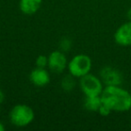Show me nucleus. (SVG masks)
Segmentation results:
<instances>
[{"mask_svg": "<svg viewBox=\"0 0 131 131\" xmlns=\"http://www.w3.org/2000/svg\"><path fill=\"white\" fill-rule=\"evenodd\" d=\"M71 48H72V42L69 39H68V38L62 39V40L59 43L60 50L63 51V52L65 53V52L69 51L70 49H71Z\"/></svg>", "mask_w": 131, "mask_h": 131, "instance_id": "ddd939ff", "label": "nucleus"}, {"mask_svg": "<svg viewBox=\"0 0 131 131\" xmlns=\"http://www.w3.org/2000/svg\"><path fill=\"white\" fill-rule=\"evenodd\" d=\"M114 40L118 45L127 47L131 45V22L125 23L116 30Z\"/></svg>", "mask_w": 131, "mask_h": 131, "instance_id": "0eeeda50", "label": "nucleus"}, {"mask_svg": "<svg viewBox=\"0 0 131 131\" xmlns=\"http://www.w3.org/2000/svg\"><path fill=\"white\" fill-rule=\"evenodd\" d=\"M30 81L31 84L38 87H43L50 82V75L49 73L41 68H35L30 74Z\"/></svg>", "mask_w": 131, "mask_h": 131, "instance_id": "6e6552de", "label": "nucleus"}, {"mask_svg": "<svg viewBox=\"0 0 131 131\" xmlns=\"http://www.w3.org/2000/svg\"><path fill=\"white\" fill-rule=\"evenodd\" d=\"M102 84L107 85H120L123 81L121 72L112 67H104L100 72Z\"/></svg>", "mask_w": 131, "mask_h": 131, "instance_id": "423d86ee", "label": "nucleus"}, {"mask_svg": "<svg viewBox=\"0 0 131 131\" xmlns=\"http://www.w3.org/2000/svg\"><path fill=\"white\" fill-rule=\"evenodd\" d=\"M98 112L100 113V115H102V117H107L111 113V110L102 103V106L100 107V109H99Z\"/></svg>", "mask_w": 131, "mask_h": 131, "instance_id": "4468645a", "label": "nucleus"}, {"mask_svg": "<svg viewBox=\"0 0 131 131\" xmlns=\"http://www.w3.org/2000/svg\"><path fill=\"white\" fill-rule=\"evenodd\" d=\"M73 75L69 74V75H66L61 81V88L66 92H70L75 88V81Z\"/></svg>", "mask_w": 131, "mask_h": 131, "instance_id": "9b49d317", "label": "nucleus"}, {"mask_svg": "<svg viewBox=\"0 0 131 131\" xmlns=\"http://www.w3.org/2000/svg\"><path fill=\"white\" fill-rule=\"evenodd\" d=\"M35 118V112L31 107L26 104H16L9 113L10 122L14 126L24 127L30 125Z\"/></svg>", "mask_w": 131, "mask_h": 131, "instance_id": "f03ea898", "label": "nucleus"}, {"mask_svg": "<svg viewBox=\"0 0 131 131\" xmlns=\"http://www.w3.org/2000/svg\"><path fill=\"white\" fill-rule=\"evenodd\" d=\"M102 104V102L101 99V95L100 96H85L84 106L88 111L98 112Z\"/></svg>", "mask_w": 131, "mask_h": 131, "instance_id": "9d476101", "label": "nucleus"}, {"mask_svg": "<svg viewBox=\"0 0 131 131\" xmlns=\"http://www.w3.org/2000/svg\"><path fill=\"white\" fill-rule=\"evenodd\" d=\"M48 67L51 72L55 74H61L68 68V60L65 53L61 50H54L49 55Z\"/></svg>", "mask_w": 131, "mask_h": 131, "instance_id": "39448f33", "label": "nucleus"}, {"mask_svg": "<svg viewBox=\"0 0 131 131\" xmlns=\"http://www.w3.org/2000/svg\"><path fill=\"white\" fill-rule=\"evenodd\" d=\"M80 88L85 96H100L103 90L101 78L93 74H87L80 78Z\"/></svg>", "mask_w": 131, "mask_h": 131, "instance_id": "20e7f679", "label": "nucleus"}, {"mask_svg": "<svg viewBox=\"0 0 131 131\" xmlns=\"http://www.w3.org/2000/svg\"><path fill=\"white\" fill-rule=\"evenodd\" d=\"M127 18H128V20L131 22V7L129 8V9H128V11H127Z\"/></svg>", "mask_w": 131, "mask_h": 131, "instance_id": "dca6fc26", "label": "nucleus"}, {"mask_svg": "<svg viewBox=\"0 0 131 131\" xmlns=\"http://www.w3.org/2000/svg\"><path fill=\"white\" fill-rule=\"evenodd\" d=\"M42 5V0H20L19 8L24 15H31L37 13Z\"/></svg>", "mask_w": 131, "mask_h": 131, "instance_id": "1a4fd4ad", "label": "nucleus"}, {"mask_svg": "<svg viewBox=\"0 0 131 131\" xmlns=\"http://www.w3.org/2000/svg\"><path fill=\"white\" fill-rule=\"evenodd\" d=\"M4 101H5V93H3L2 90L0 89V104L2 103Z\"/></svg>", "mask_w": 131, "mask_h": 131, "instance_id": "2eb2a0df", "label": "nucleus"}, {"mask_svg": "<svg viewBox=\"0 0 131 131\" xmlns=\"http://www.w3.org/2000/svg\"><path fill=\"white\" fill-rule=\"evenodd\" d=\"M68 69L71 75L75 78H81L90 73L92 69V59L85 54L74 56L68 63Z\"/></svg>", "mask_w": 131, "mask_h": 131, "instance_id": "7ed1b4c3", "label": "nucleus"}, {"mask_svg": "<svg viewBox=\"0 0 131 131\" xmlns=\"http://www.w3.org/2000/svg\"><path fill=\"white\" fill-rule=\"evenodd\" d=\"M4 130H5V126L0 122V131H4Z\"/></svg>", "mask_w": 131, "mask_h": 131, "instance_id": "f3484780", "label": "nucleus"}, {"mask_svg": "<svg viewBox=\"0 0 131 131\" xmlns=\"http://www.w3.org/2000/svg\"><path fill=\"white\" fill-rule=\"evenodd\" d=\"M101 99L111 111L125 112L131 109V94L119 85H107L102 90Z\"/></svg>", "mask_w": 131, "mask_h": 131, "instance_id": "f257e3e1", "label": "nucleus"}, {"mask_svg": "<svg viewBox=\"0 0 131 131\" xmlns=\"http://www.w3.org/2000/svg\"><path fill=\"white\" fill-rule=\"evenodd\" d=\"M48 63H49V58L45 55H40L37 57L36 60H35V65L37 68H45L46 67H48Z\"/></svg>", "mask_w": 131, "mask_h": 131, "instance_id": "f8f14e48", "label": "nucleus"}]
</instances>
